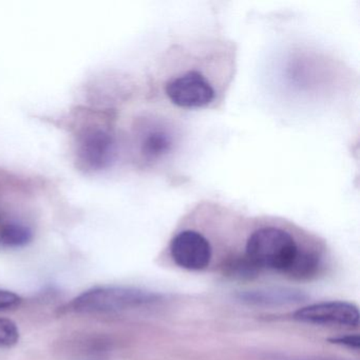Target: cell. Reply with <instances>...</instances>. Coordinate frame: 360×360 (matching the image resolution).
<instances>
[{
    "mask_svg": "<svg viewBox=\"0 0 360 360\" xmlns=\"http://www.w3.org/2000/svg\"><path fill=\"white\" fill-rule=\"evenodd\" d=\"M359 311L353 303L326 301L301 307L294 313V319L316 326L356 328L359 324Z\"/></svg>",
    "mask_w": 360,
    "mask_h": 360,
    "instance_id": "cell-7",
    "label": "cell"
},
{
    "mask_svg": "<svg viewBox=\"0 0 360 360\" xmlns=\"http://www.w3.org/2000/svg\"><path fill=\"white\" fill-rule=\"evenodd\" d=\"M229 271L236 277L250 278L256 276L260 269L255 266L245 256L233 261V264L229 265Z\"/></svg>",
    "mask_w": 360,
    "mask_h": 360,
    "instance_id": "cell-13",
    "label": "cell"
},
{
    "mask_svg": "<svg viewBox=\"0 0 360 360\" xmlns=\"http://www.w3.org/2000/svg\"><path fill=\"white\" fill-rule=\"evenodd\" d=\"M7 222V221L5 220V219L3 218V216L0 214V229H1V227L4 226V224Z\"/></svg>",
    "mask_w": 360,
    "mask_h": 360,
    "instance_id": "cell-16",
    "label": "cell"
},
{
    "mask_svg": "<svg viewBox=\"0 0 360 360\" xmlns=\"http://www.w3.org/2000/svg\"><path fill=\"white\" fill-rule=\"evenodd\" d=\"M20 330L13 320L0 318V349H10L18 345Z\"/></svg>",
    "mask_w": 360,
    "mask_h": 360,
    "instance_id": "cell-12",
    "label": "cell"
},
{
    "mask_svg": "<svg viewBox=\"0 0 360 360\" xmlns=\"http://www.w3.org/2000/svg\"><path fill=\"white\" fill-rule=\"evenodd\" d=\"M333 343L349 347L352 349H359L360 341L358 335H347V336L338 337V338L330 339Z\"/></svg>",
    "mask_w": 360,
    "mask_h": 360,
    "instance_id": "cell-15",
    "label": "cell"
},
{
    "mask_svg": "<svg viewBox=\"0 0 360 360\" xmlns=\"http://www.w3.org/2000/svg\"><path fill=\"white\" fill-rule=\"evenodd\" d=\"M183 136V126L178 117L162 104V108L151 109L132 124V160L141 169H168L180 153Z\"/></svg>",
    "mask_w": 360,
    "mask_h": 360,
    "instance_id": "cell-2",
    "label": "cell"
},
{
    "mask_svg": "<svg viewBox=\"0 0 360 360\" xmlns=\"http://www.w3.org/2000/svg\"><path fill=\"white\" fill-rule=\"evenodd\" d=\"M22 299L15 292L0 290V311H7L20 307Z\"/></svg>",
    "mask_w": 360,
    "mask_h": 360,
    "instance_id": "cell-14",
    "label": "cell"
},
{
    "mask_svg": "<svg viewBox=\"0 0 360 360\" xmlns=\"http://www.w3.org/2000/svg\"><path fill=\"white\" fill-rule=\"evenodd\" d=\"M238 300L252 307H283L305 301L304 292L295 288H274L264 290H246L237 295Z\"/></svg>",
    "mask_w": 360,
    "mask_h": 360,
    "instance_id": "cell-8",
    "label": "cell"
},
{
    "mask_svg": "<svg viewBox=\"0 0 360 360\" xmlns=\"http://www.w3.org/2000/svg\"><path fill=\"white\" fill-rule=\"evenodd\" d=\"M236 70V49L220 35L174 41L162 56L158 91L162 104L179 110H208L224 102Z\"/></svg>",
    "mask_w": 360,
    "mask_h": 360,
    "instance_id": "cell-1",
    "label": "cell"
},
{
    "mask_svg": "<svg viewBox=\"0 0 360 360\" xmlns=\"http://www.w3.org/2000/svg\"><path fill=\"white\" fill-rule=\"evenodd\" d=\"M75 360H107L110 349L104 339L83 338L72 341Z\"/></svg>",
    "mask_w": 360,
    "mask_h": 360,
    "instance_id": "cell-9",
    "label": "cell"
},
{
    "mask_svg": "<svg viewBox=\"0 0 360 360\" xmlns=\"http://www.w3.org/2000/svg\"><path fill=\"white\" fill-rule=\"evenodd\" d=\"M320 257L317 252L300 248L294 263L288 274L298 279H307L317 273L320 267Z\"/></svg>",
    "mask_w": 360,
    "mask_h": 360,
    "instance_id": "cell-11",
    "label": "cell"
},
{
    "mask_svg": "<svg viewBox=\"0 0 360 360\" xmlns=\"http://www.w3.org/2000/svg\"><path fill=\"white\" fill-rule=\"evenodd\" d=\"M117 153V139L110 121L87 122L75 136L77 165L86 172L109 167Z\"/></svg>",
    "mask_w": 360,
    "mask_h": 360,
    "instance_id": "cell-5",
    "label": "cell"
},
{
    "mask_svg": "<svg viewBox=\"0 0 360 360\" xmlns=\"http://www.w3.org/2000/svg\"><path fill=\"white\" fill-rule=\"evenodd\" d=\"M32 238V229L18 221H7L0 229V245L6 248H22Z\"/></svg>",
    "mask_w": 360,
    "mask_h": 360,
    "instance_id": "cell-10",
    "label": "cell"
},
{
    "mask_svg": "<svg viewBox=\"0 0 360 360\" xmlns=\"http://www.w3.org/2000/svg\"><path fill=\"white\" fill-rule=\"evenodd\" d=\"M290 229L278 224H263L248 236L245 257L259 269L288 273L300 250Z\"/></svg>",
    "mask_w": 360,
    "mask_h": 360,
    "instance_id": "cell-4",
    "label": "cell"
},
{
    "mask_svg": "<svg viewBox=\"0 0 360 360\" xmlns=\"http://www.w3.org/2000/svg\"><path fill=\"white\" fill-rule=\"evenodd\" d=\"M163 296L151 290L130 286H100L86 290L64 307L67 313L100 315L153 307Z\"/></svg>",
    "mask_w": 360,
    "mask_h": 360,
    "instance_id": "cell-3",
    "label": "cell"
},
{
    "mask_svg": "<svg viewBox=\"0 0 360 360\" xmlns=\"http://www.w3.org/2000/svg\"><path fill=\"white\" fill-rule=\"evenodd\" d=\"M170 256L179 266L188 271H202L210 265L212 248L208 238L197 229L186 227L172 237Z\"/></svg>",
    "mask_w": 360,
    "mask_h": 360,
    "instance_id": "cell-6",
    "label": "cell"
}]
</instances>
